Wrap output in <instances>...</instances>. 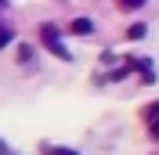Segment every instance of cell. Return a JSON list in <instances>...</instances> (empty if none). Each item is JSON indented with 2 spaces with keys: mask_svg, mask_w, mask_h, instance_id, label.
<instances>
[{
  "mask_svg": "<svg viewBox=\"0 0 159 155\" xmlns=\"http://www.w3.org/2000/svg\"><path fill=\"white\" fill-rule=\"evenodd\" d=\"M40 40H43V47H47L54 58H61V61H69V58H72L69 51L61 47V36H58V29H54V25H40Z\"/></svg>",
  "mask_w": 159,
  "mask_h": 155,
  "instance_id": "cell-1",
  "label": "cell"
},
{
  "mask_svg": "<svg viewBox=\"0 0 159 155\" xmlns=\"http://www.w3.org/2000/svg\"><path fill=\"white\" fill-rule=\"evenodd\" d=\"M145 36V25H130V40H141Z\"/></svg>",
  "mask_w": 159,
  "mask_h": 155,
  "instance_id": "cell-7",
  "label": "cell"
},
{
  "mask_svg": "<svg viewBox=\"0 0 159 155\" xmlns=\"http://www.w3.org/2000/svg\"><path fill=\"white\" fill-rule=\"evenodd\" d=\"M0 155H11V152H7V144H0Z\"/></svg>",
  "mask_w": 159,
  "mask_h": 155,
  "instance_id": "cell-8",
  "label": "cell"
},
{
  "mask_svg": "<svg viewBox=\"0 0 159 155\" xmlns=\"http://www.w3.org/2000/svg\"><path fill=\"white\" fill-rule=\"evenodd\" d=\"M90 29H94V22H90V18H76V22H72V33H80V36H87Z\"/></svg>",
  "mask_w": 159,
  "mask_h": 155,
  "instance_id": "cell-2",
  "label": "cell"
},
{
  "mask_svg": "<svg viewBox=\"0 0 159 155\" xmlns=\"http://www.w3.org/2000/svg\"><path fill=\"white\" fill-rule=\"evenodd\" d=\"M141 4H145V0H119V7H123V11H134V7H141Z\"/></svg>",
  "mask_w": 159,
  "mask_h": 155,
  "instance_id": "cell-6",
  "label": "cell"
},
{
  "mask_svg": "<svg viewBox=\"0 0 159 155\" xmlns=\"http://www.w3.org/2000/svg\"><path fill=\"white\" fill-rule=\"evenodd\" d=\"M7 43H11V29H7V25H0V51L7 47Z\"/></svg>",
  "mask_w": 159,
  "mask_h": 155,
  "instance_id": "cell-4",
  "label": "cell"
},
{
  "mask_svg": "<svg viewBox=\"0 0 159 155\" xmlns=\"http://www.w3.org/2000/svg\"><path fill=\"white\" fill-rule=\"evenodd\" d=\"M47 155H80L76 148H47Z\"/></svg>",
  "mask_w": 159,
  "mask_h": 155,
  "instance_id": "cell-5",
  "label": "cell"
},
{
  "mask_svg": "<svg viewBox=\"0 0 159 155\" xmlns=\"http://www.w3.org/2000/svg\"><path fill=\"white\" fill-rule=\"evenodd\" d=\"M4 4H7V0H0V7H4Z\"/></svg>",
  "mask_w": 159,
  "mask_h": 155,
  "instance_id": "cell-9",
  "label": "cell"
},
{
  "mask_svg": "<svg viewBox=\"0 0 159 155\" xmlns=\"http://www.w3.org/2000/svg\"><path fill=\"white\" fill-rule=\"evenodd\" d=\"M148 134H152V137L159 141V105L152 108V116H148Z\"/></svg>",
  "mask_w": 159,
  "mask_h": 155,
  "instance_id": "cell-3",
  "label": "cell"
}]
</instances>
